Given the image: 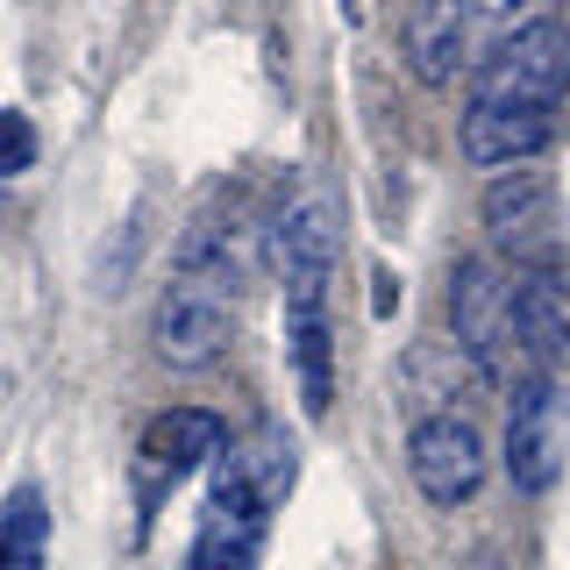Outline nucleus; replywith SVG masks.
<instances>
[{
  "label": "nucleus",
  "instance_id": "1",
  "mask_svg": "<svg viewBox=\"0 0 570 570\" xmlns=\"http://www.w3.org/2000/svg\"><path fill=\"white\" fill-rule=\"evenodd\" d=\"M293 478H299V456L285 435H257L243 450H228L222 471H214L207 513L193 528V570H257L272 513L285 507Z\"/></svg>",
  "mask_w": 570,
  "mask_h": 570
},
{
  "label": "nucleus",
  "instance_id": "2",
  "mask_svg": "<svg viewBox=\"0 0 570 570\" xmlns=\"http://www.w3.org/2000/svg\"><path fill=\"white\" fill-rule=\"evenodd\" d=\"M228 343H236V257L228 243L200 222L178 249V272L157 293L150 314V356L171 371H207L222 364Z\"/></svg>",
  "mask_w": 570,
  "mask_h": 570
},
{
  "label": "nucleus",
  "instance_id": "3",
  "mask_svg": "<svg viewBox=\"0 0 570 570\" xmlns=\"http://www.w3.org/2000/svg\"><path fill=\"white\" fill-rule=\"evenodd\" d=\"M563 94H570V29L563 22H521L485 65L471 71V107L557 115Z\"/></svg>",
  "mask_w": 570,
  "mask_h": 570
},
{
  "label": "nucleus",
  "instance_id": "4",
  "mask_svg": "<svg viewBox=\"0 0 570 570\" xmlns=\"http://www.w3.org/2000/svg\"><path fill=\"white\" fill-rule=\"evenodd\" d=\"M563 463H570V400H563L557 371H528L507 406V478H513V492L542 499V492H557Z\"/></svg>",
  "mask_w": 570,
  "mask_h": 570
},
{
  "label": "nucleus",
  "instance_id": "5",
  "mask_svg": "<svg viewBox=\"0 0 570 570\" xmlns=\"http://www.w3.org/2000/svg\"><path fill=\"white\" fill-rule=\"evenodd\" d=\"M406 471H414V492L428 507L456 513L463 499H478V485H485V435H478L456 406L421 414L414 435H406Z\"/></svg>",
  "mask_w": 570,
  "mask_h": 570
},
{
  "label": "nucleus",
  "instance_id": "6",
  "mask_svg": "<svg viewBox=\"0 0 570 570\" xmlns=\"http://www.w3.org/2000/svg\"><path fill=\"white\" fill-rule=\"evenodd\" d=\"M214 456H228V428H222V414H207V406H165V414H150L142 435H136L142 492H165Z\"/></svg>",
  "mask_w": 570,
  "mask_h": 570
},
{
  "label": "nucleus",
  "instance_id": "7",
  "mask_svg": "<svg viewBox=\"0 0 570 570\" xmlns=\"http://www.w3.org/2000/svg\"><path fill=\"white\" fill-rule=\"evenodd\" d=\"M450 321L463 356L478 371H499V356L513 350V278H499L485 257H463L450 278Z\"/></svg>",
  "mask_w": 570,
  "mask_h": 570
},
{
  "label": "nucleus",
  "instance_id": "8",
  "mask_svg": "<svg viewBox=\"0 0 570 570\" xmlns=\"http://www.w3.org/2000/svg\"><path fill=\"white\" fill-rule=\"evenodd\" d=\"M285 356L299 371L307 414L335 406V328H328V285H293L285 293Z\"/></svg>",
  "mask_w": 570,
  "mask_h": 570
},
{
  "label": "nucleus",
  "instance_id": "9",
  "mask_svg": "<svg viewBox=\"0 0 570 570\" xmlns=\"http://www.w3.org/2000/svg\"><path fill=\"white\" fill-rule=\"evenodd\" d=\"M272 264H278V285H328L335 278V228H328V200L299 186L293 200L278 207L272 222Z\"/></svg>",
  "mask_w": 570,
  "mask_h": 570
},
{
  "label": "nucleus",
  "instance_id": "10",
  "mask_svg": "<svg viewBox=\"0 0 570 570\" xmlns=\"http://www.w3.org/2000/svg\"><path fill=\"white\" fill-rule=\"evenodd\" d=\"M513 350L534 371H549L570 350V278L557 264H534V272L513 278Z\"/></svg>",
  "mask_w": 570,
  "mask_h": 570
},
{
  "label": "nucleus",
  "instance_id": "11",
  "mask_svg": "<svg viewBox=\"0 0 570 570\" xmlns=\"http://www.w3.org/2000/svg\"><path fill=\"white\" fill-rule=\"evenodd\" d=\"M463 157L471 165H528V157H542L549 142H557V115H528V107H471L463 100Z\"/></svg>",
  "mask_w": 570,
  "mask_h": 570
},
{
  "label": "nucleus",
  "instance_id": "12",
  "mask_svg": "<svg viewBox=\"0 0 570 570\" xmlns=\"http://www.w3.org/2000/svg\"><path fill=\"white\" fill-rule=\"evenodd\" d=\"M400 43L421 86H450L463 65V43H471V0H414L400 22Z\"/></svg>",
  "mask_w": 570,
  "mask_h": 570
},
{
  "label": "nucleus",
  "instance_id": "13",
  "mask_svg": "<svg viewBox=\"0 0 570 570\" xmlns=\"http://www.w3.org/2000/svg\"><path fill=\"white\" fill-rule=\"evenodd\" d=\"M485 228L507 249H534L549 236V228H557V186H549L542 171H499L492 186H485Z\"/></svg>",
  "mask_w": 570,
  "mask_h": 570
},
{
  "label": "nucleus",
  "instance_id": "14",
  "mask_svg": "<svg viewBox=\"0 0 570 570\" xmlns=\"http://www.w3.org/2000/svg\"><path fill=\"white\" fill-rule=\"evenodd\" d=\"M43 542H50V513L43 492L22 485L0 513V570H43Z\"/></svg>",
  "mask_w": 570,
  "mask_h": 570
},
{
  "label": "nucleus",
  "instance_id": "15",
  "mask_svg": "<svg viewBox=\"0 0 570 570\" xmlns=\"http://www.w3.org/2000/svg\"><path fill=\"white\" fill-rule=\"evenodd\" d=\"M29 165H36V129H29V115L0 107V178H22Z\"/></svg>",
  "mask_w": 570,
  "mask_h": 570
},
{
  "label": "nucleus",
  "instance_id": "16",
  "mask_svg": "<svg viewBox=\"0 0 570 570\" xmlns=\"http://www.w3.org/2000/svg\"><path fill=\"white\" fill-rule=\"evenodd\" d=\"M456 570H507V563H499V557H492V549H471V557H463Z\"/></svg>",
  "mask_w": 570,
  "mask_h": 570
},
{
  "label": "nucleus",
  "instance_id": "17",
  "mask_svg": "<svg viewBox=\"0 0 570 570\" xmlns=\"http://www.w3.org/2000/svg\"><path fill=\"white\" fill-rule=\"evenodd\" d=\"M343 8H350V14H356V8H364V0H343Z\"/></svg>",
  "mask_w": 570,
  "mask_h": 570
}]
</instances>
